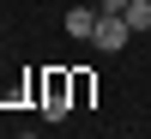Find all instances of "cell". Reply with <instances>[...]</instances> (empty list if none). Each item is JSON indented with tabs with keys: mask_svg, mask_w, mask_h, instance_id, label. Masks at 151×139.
I'll return each instance as SVG.
<instances>
[{
	"mask_svg": "<svg viewBox=\"0 0 151 139\" xmlns=\"http://www.w3.org/2000/svg\"><path fill=\"white\" fill-rule=\"evenodd\" d=\"M127 36H133V24L121 18V12H97V36H91V42L103 48V55H115V48L127 42Z\"/></svg>",
	"mask_w": 151,
	"mask_h": 139,
	"instance_id": "6da1fadb",
	"label": "cell"
},
{
	"mask_svg": "<svg viewBox=\"0 0 151 139\" xmlns=\"http://www.w3.org/2000/svg\"><path fill=\"white\" fill-rule=\"evenodd\" d=\"M97 12H103V6H73V12H67V36L91 42V36H97Z\"/></svg>",
	"mask_w": 151,
	"mask_h": 139,
	"instance_id": "7a4b0ae2",
	"label": "cell"
},
{
	"mask_svg": "<svg viewBox=\"0 0 151 139\" xmlns=\"http://www.w3.org/2000/svg\"><path fill=\"white\" fill-rule=\"evenodd\" d=\"M42 115H48V121H60V115H67V79H60V73H48V91H42Z\"/></svg>",
	"mask_w": 151,
	"mask_h": 139,
	"instance_id": "3957f363",
	"label": "cell"
},
{
	"mask_svg": "<svg viewBox=\"0 0 151 139\" xmlns=\"http://www.w3.org/2000/svg\"><path fill=\"white\" fill-rule=\"evenodd\" d=\"M121 18H127V24H133V30H151V0H133V6H127V12H121Z\"/></svg>",
	"mask_w": 151,
	"mask_h": 139,
	"instance_id": "277c9868",
	"label": "cell"
},
{
	"mask_svg": "<svg viewBox=\"0 0 151 139\" xmlns=\"http://www.w3.org/2000/svg\"><path fill=\"white\" fill-rule=\"evenodd\" d=\"M97 6H103V12H127L133 0H97Z\"/></svg>",
	"mask_w": 151,
	"mask_h": 139,
	"instance_id": "5b68a950",
	"label": "cell"
},
{
	"mask_svg": "<svg viewBox=\"0 0 151 139\" xmlns=\"http://www.w3.org/2000/svg\"><path fill=\"white\" fill-rule=\"evenodd\" d=\"M18 139H36V133H18Z\"/></svg>",
	"mask_w": 151,
	"mask_h": 139,
	"instance_id": "8992f818",
	"label": "cell"
}]
</instances>
